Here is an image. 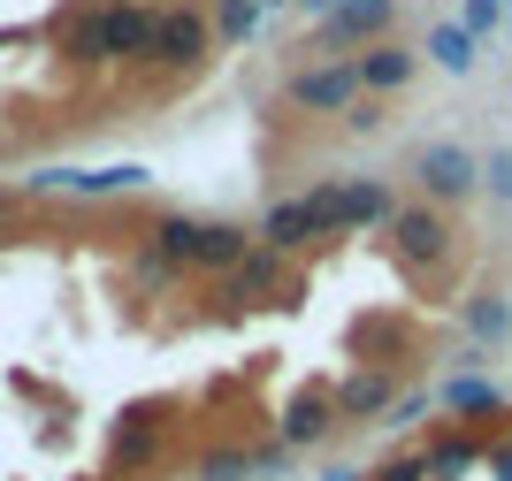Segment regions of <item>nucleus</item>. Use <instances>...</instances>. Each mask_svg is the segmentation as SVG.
<instances>
[{"instance_id":"nucleus-1","label":"nucleus","mask_w":512,"mask_h":481,"mask_svg":"<svg viewBox=\"0 0 512 481\" xmlns=\"http://www.w3.org/2000/svg\"><path fill=\"white\" fill-rule=\"evenodd\" d=\"M146 46H153L146 0H100L85 16H69V31H62V54L85 69H130V62H146Z\"/></svg>"},{"instance_id":"nucleus-2","label":"nucleus","mask_w":512,"mask_h":481,"mask_svg":"<svg viewBox=\"0 0 512 481\" xmlns=\"http://www.w3.org/2000/svg\"><path fill=\"white\" fill-rule=\"evenodd\" d=\"M260 245L268 252H306V245H329V237H344V222H337V176L329 184H314V191H291V199H276V207L260 214Z\"/></svg>"},{"instance_id":"nucleus-3","label":"nucleus","mask_w":512,"mask_h":481,"mask_svg":"<svg viewBox=\"0 0 512 481\" xmlns=\"http://www.w3.org/2000/svg\"><path fill=\"white\" fill-rule=\"evenodd\" d=\"M207 54H214V16L199 0H161V8H153L146 62L169 69V77H192V69H207Z\"/></svg>"},{"instance_id":"nucleus-4","label":"nucleus","mask_w":512,"mask_h":481,"mask_svg":"<svg viewBox=\"0 0 512 481\" xmlns=\"http://www.w3.org/2000/svg\"><path fill=\"white\" fill-rule=\"evenodd\" d=\"M383 237H390V252H398L413 275H436V268L451 260V245H459L451 214L428 207V199H398V207H390V222H383Z\"/></svg>"},{"instance_id":"nucleus-5","label":"nucleus","mask_w":512,"mask_h":481,"mask_svg":"<svg viewBox=\"0 0 512 481\" xmlns=\"http://www.w3.org/2000/svg\"><path fill=\"white\" fill-rule=\"evenodd\" d=\"M406 176H413V199H428V207H467L474 191H482V161H474L467 146H451V138H436V146H413V161H406Z\"/></svg>"},{"instance_id":"nucleus-6","label":"nucleus","mask_w":512,"mask_h":481,"mask_svg":"<svg viewBox=\"0 0 512 481\" xmlns=\"http://www.w3.org/2000/svg\"><path fill=\"white\" fill-rule=\"evenodd\" d=\"M214 283H222V306H230V314L291 306V298H299V268H291V252H268V245H253L230 275H214Z\"/></svg>"},{"instance_id":"nucleus-7","label":"nucleus","mask_w":512,"mask_h":481,"mask_svg":"<svg viewBox=\"0 0 512 481\" xmlns=\"http://www.w3.org/2000/svg\"><path fill=\"white\" fill-rule=\"evenodd\" d=\"M283 100L306 107V115H352V100H360V69H352V54H337V62H299L291 77H283Z\"/></svg>"},{"instance_id":"nucleus-8","label":"nucleus","mask_w":512,"mask_h":481,"mask_svg":"<svg viewBox=\"0 0 512 481\" xmlns=\"http://www.w3.org/2000/svg\"><path fill=\"white\" fill-rule=\"evenodd\" d=\"M390 23H398V0H344V8H329L314 31L321 54H367V46L390 39Z\"/></svg>"},{"instance_id":"nucleus-9","label":"nucleus","mask_w":512,"mask_h":481,"mask_svg":"<svg viewBox=\"0 0 512 481\" xmlns=\"http://www.w3.org/2000/svg\"><path fill=\"white\" fill-rule=\"evenodd\" d=\"M31 191H69V199H130L146 191V168L138 161H115V168H39Z\"/></svg>"},{"instance_id":"nucleus-10","label":"nucleus","mask_w":512,"mask_h":481,"mask_svg":"<svg viewBox=\"0 0 512 481\" xmlns=\"http://www.w3.org/2000/svg\"><path fill=\"white\" fill-rule=\"evenodd\" d=\"M276 436L291 443V451H314V443H329V436H337V398H329V382H306L299 398H283Z\"/></svg>"},{"instance_id":"nucleus-11","label":"nucleus","mask_w":512,"mask_h":481,"mask_svg":"<svg viewBox=\"0 0 512 481\" xmlns=\"http://www.w3.org/2000/svg\"><path fill=\"white\" fill-rule=\"evenodd\" d=\"M352 69H360V92H367V100H398V92L421 77V54L398 46V39H383V46H367V54H352Z\"/></svg>"},{"instance_id":"nucleus-12","label":"nucleus","mask_w":512,"mask_h":481,"mask_svg":"<svg viewBox=\"0 0 512 481\" xmlns=\"http://www.w3.org/2000/svg\"><path fill=\"white\" fill-rule=\"evenodd\" d=\"M436 413H451V420H497V413H505V390H497L482 367H451V375L436 382Z\"/></svg>"},{"instance_id":"nucleus-13","label":"nucleus","mask_w":512,"mask_h":481,"mask_svg":"<svg viewBox=\"0 0 512 481\" xmlns=\"http://www.w3.org/2000/svg\"><path fill=\"white\" fill-rule=\"evenodd\" d=\"M329 398H337V420H383L398 405V367H360V375L329 382Z\"/></svg>"},{"instance_id":"nucleus-14","label":"nucleus","mask_w":512,"mask_h":481,"mask_svg":"<svg viewBox=\"0 0 512 481\" xmlns=\"http://www.w3.org/2000/svg\"><path fill=\"white\" fill-rule=\"evenodd\" d=\"M390 207H398V191H390L383 176H337V222H344V237H352V230H383Z\"/></svg>"},{"instance_id":"nucleus-15","label":"nucleus","mask_w":512,"mask_h":481,"mask_svg":"<svg viewBox=\"0 0 512 481\" xmlns=\"http://www.w3.org/2000/svg\"><path fill=\"white\" fill-rule=\"evenodd\" d=\"M253 245H260V237L245 230V222H199V237H192V268H199V275H230Z\"/></svg>"},{"instance_id":"nucleus-16","label":"nucleus","mask_w":512,"mask_h":481,"mask_svg":"<svg viewBox=\"0 0 512 481\" xmlns=\"http://www.w3.org/2000/svg\"><path fill=\"white\" fill-rule=\"evenodd\" d=\"M146 459H161V420H153V413H130L123 428L107 436V466L130 474V466H146Z\"/></svg>"},{"instance_id":"nucleus-17","label":"nucleus","mask_w":512,"mask_h":481,"mask_svg":"<svg viewBox=\"0 0 512 481\" xmlns=\"http://www.w3.org/2000/svg\"><path fill=\"white\" fill-rule=\"evenodd\" d=\"M474 466H482V443H474V436H436L421 451V474L428 481H467Z\"/></svg>"},{"instance_id":"nucleus-18","label":"nucleus","mask_w":512,"mask_h":481,"mask_svg":"<svg viewBox=\"0 0 512 481\" xmlns=\"http://www.w3.org/2000/svg\"><path fill=\"white\" fill-rule=\"evenodd\" d=\"M459 314H467V336H474V344H505V336H512V298H505V291H474Z\"/></svg>"},{"instance_id":"nucleus-19","label":"nucleus","mask_w":512,"mask_h":481,"mask_svg":"<svg viewBox=\"0 0 512 481\" xmlns=\"http://www.w3.org/2000/svg\"><path fill=\"white\" fill-rule=\"evenodd\" d=\"M421 54H428L436 69H451V77H467V69H474V31H467V23H436Z\"/></svg>"},{"instance_id":"nucleus-20","label":"nucleus","mask_w":512,"mask_h":481,"mask_svg":"<svg viewBox=\"0 0 512 481\" xmlns=\"http://www.w3.org/2000/svg\"><path fill=\"white\" fill-rule=\"evenodd\" d=\"M176 275H184V268H176V260L153 245V237L130 252V283H138V291H176Z\"/></svg>"},{"instance_id":"nucleus-21","label":"nucleus","mask_w":512,"mask_h":481,"mask_svg":"<svg viewBox=\"0 0 512 481\" xmlns=\"http://www.w3.org/2000/svg\"><path fill=\"white\" fill-rule=\"evenodd\" d=\"M260 8H268V0H214V39L245 46L260 31Z\"/></svg>"},{"instance_id":"nucleus-22","label":"nucleus","mask_w":512,"mask_h":481,"mask_svg":"<svg viewBox=\"0 0 512 481\" xmlns=\"http://www.w3.org/2000/svg\"><path fill=\"white\" fill-rule=\"evenodd\" d=\"M253 451V481H291V466H299V451L283 436H260V443H245Z\"/></svg>"},{"instance_id":"nucleus-23","label":"nucleus","mask_w":512,"mask_h":481,"mask_svg":"<svg viewBox=\"0 0 512 481\" xmlns=\"http://www.w3.org/2000/svg\"><path fill=\"white\" fill-rule=\"evenodd\" d=\"M436 413V390H398V405H390L375 428H413V420H428Z\"/></svg>"},{"instance_id":"nucleus-24","label":"nucleus","mask_w":512,"mask_h":481,"mask_svg":"<svg viewBox=\"0 0 512 481\" xmlns=\"http://www.w3.org/2000/svg\"><path fill=\"white\" fill-rule=\"evenodd\" d=\"M482 191H490V199H505V207H512V146L482 153Z\"/></svg>"},{"instance_id":"nucleus-25","label":"nucleus","mask_w":512,"mask_h":481,"mask_svg":"<svg viewBox=\"0 0 512 481\" xmlns=\"http://www.w3.org/2000/svg\"><path fill=\"white\" fill-rule=\"evenodd\" d=\"M383 123H390V107H383V100H367V92L352 100V115H344V130H352V138H375Z\"/></svg>"},{"instance_id":"nucleus-26","label":"nucleus","mask_w":512,"mask_h":481,"mask_svg":"<svg viewBox=\"0 0 512 481\" xmlns=\"http://www.w3.org/2000/svg\"><path fill=\"white\" fill-rule=\"evenodd\" d=\"M367 481H428V474H421V451H398V459H383Z\"/></svg>"},{"instance_id":"nucleus-27","label":"nucleus","mask_w":512,"mask_h":481,"mask_svg":"<svg viewBox=\"0 0 512 481\" xmlns=\"http://www.w3.org/2000/svg\"><path fill=\"white\" fill-rule=\"evenodd\" d=\"M482 466H490V481H512V436L490 443V451H482Z\"/></svg>"},{"instance_id":"nucleus-28","label":"nucleus","mask_w":512,"mask_h":481,"mask_svg":"<svg viewBox=\"0 0 512 481\" xmlns=\"http://www.w3.org/2000/svg\"><path fill=\"white\" fill-rule=\"evenodd\" d=\"M314 481H367V466H321Z\"/></svg>"},{"instance_id":"nucleus-29","label":"nucleus","mask_w":512,"mask_h":481,"mask_svg":"<svg viewBox=\"0 0 512 481\" xmlns=\"http://www.w3.org/2000/svg\"><path fill=\"white\" fill-rule=\"evenodd\" d=\"M306 8H321V16H329V8H344V0H306Z\"/></svg>"},{"instance_id":"nucleus-30","label":"nucleus","mask_w":512,"mask_h":481,"mask_svg":"<svg viewBox=\"0 0 512 481\" xmlns=\"http://www.w3.org/2000/svg\"><path fill=\"white\" fill-rule=\"evenodd\" d=\"M8 214H16V199H8V191H0V222H8Z\"/></svg>"},{"instance_id":"nucleus-31","label":"nucleus","mask_w":512,"mask_h":481,"mask_svg":"<svg viewBox=\"0 0 512 481\" xmlns=\"http://www.w3.org/2000/svg\"><path fill=\"white\" fill-rule=\"evenodd\" d=\"M268 8H276V0H268Z\"/></svg>"}]
</instances>
